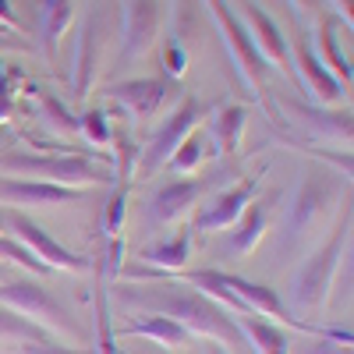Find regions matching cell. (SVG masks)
<instances>
[{"label":"cell","mask_w":354,"mask_h":354,"mask_svg":"<svg viewBox=\"0 0 354 354\" xmlns=\"http://www.w3.org/2000/svg\"><path fill=\"white\" fill-rule=\"evenodd\" d=\"M117 301H124L128 308H145L153 315H167L174 322L192 333L202 337L209 344L220 347H234V351H245V337L234 322V312L220 308L216 301H209L205 294H198L188 283H177V280H145V283H124L117 287Z\"/></svg>","instance_id":"1"},{"label":"cell","mask_w":354,"mask_h":354,"mask_svg":"<svg viewBox=\"0 0 354 354\" xmlns=\"http://www.w3.org/2000/svg\"><path fill=\"white\" fill-rule=\"evenodd\" d=\"M347 195H351L347 174L322 167L319 160L308 163V170L301 174L298 188H294V195L287 202V213H283V223L277 234V255L287 262L294 255H301L305 248H312L319 230L340 216V205Z\"/></svg>","instance_id":"2"},{"label":"cell","mask_w":354,"mask_h":354,"mask_svg":"<svg viewBox=\"0 0 354 354\" xmlns=\"http://www.w3.org/2000/svg\"><path fill=\"white\" fill-rule=\"evenodd\" d=\"M0 177H18V181H46L61 188H96L106 185L113 170L103 160L82 156V153H4L0 156Z\"/></svg>","instance_id":"3"},{"label":"cell","mask_w":354,"mask_h":354,"mask_svg":"<svg viewBox=\"0 0 354 354\" xmlns=\"http://www.w3.org/2000/svg\"><path fill=\"white\" fill-rule=\"evenodd\" d=\"M347 252H351V213H340L330 241L322 248H315L298 266V273H294V280H290V305L301 308V312H319L322 305H326Z\"/></svg>","instance_id":"4"},{"label":"cell","mask_w":354,"mask_h":354,"mask_svg":"<svg viewBox=\"0 0 354 354\" xmlns=\"http://www.w3.org/2000/svg\"><path fill=\"white\" fill-rule=\"evenodd\" d=\"M0 305L11 308L15 315L28 319L32 326H39L46 337H61L71 347H85V330L71 319V312L53 298V294L39 280H4L0 283Z\"/></svg>","instance_id":"5"},{"label":"cell","mask_w":354,"mask_h":354,"mask_svg":"<svg viewBox=\"0 0 354 354\" xmlns=\"http://www.w3.org/2000/svg\"><path fill=\"white\" fill-rule=\"evenodd\" d=\"M202 4H205V11H209L213 25H216V32H220V39H223V50H227V57H230L234 71H238L241 85L248 88L252 100L262 103V100H266V82H262V78H266V64H262V57H259L252 36L245 32L241 18L230 11L227 0H202Z\"/></svg>","instance_id":"6"},{"label":"cell","mask_w":354,"mask_h":354,"mask_svg":"<svg viewBox=\"0 0 354 354\" xmlns=\"http://www.w3.org/2000/svg\"><path fill=\"white\" fill-rule=\"evenodd\" d=\"M205 117H209V110H205L202 103H198V96H185L181 103H177L174 110H170V117L167 121L149 135V142L138 149V160H135V177H156L167 163H170V156L177 153V145H181Z\"/></svg>","instance_id":"7"},{"label":"cell","mask_w":354,"mask_h":354,"mask_svg":"<svg viewBox=\"0 0 354 354\" xmlns=\"http://www.w3.org/2000/svg\"><path fill=\"white\" fill-rule=\"evenodd\" d=\"M110 8H117V0H93L88 15L78 28V43H75V68H71V96L85 100L93 88L96 75H100V61L103 50L110 43L113 21H110Z\"/></svg>","instance_id":"8"},{"label":"cell","mask_w":354,"mask_h":354,"mask_svg":"<svg viewBox=\"0 0 354 354\" xmlns=\"http://www.w3.org/2000/svg\"><path fill=\"white\" fill-rule=\"evenodd\" d=\"M0 230L11 234L15 241H21L28 252H32L46 270H61V273H88L93 270V262L85 255H75L71 248H64L61 241L46 234V227H39L28 213H18V209H0Z\"/></svg>","instance_id":"9"},{"label":"cell","mask_w":354,"mask_h":354,"mask_svg":"<svg viewBox=\"0 0 354 354\" xmlns=\"http://www.w3.org/2000/svg\"><path fill=\"white\" fill-rule=\"evenodd\" d=\"M85 188H61L46 181H18V177H0V209H57V205H82Z\"/></svg>","instance_id":"10"},{"label":"cell","mask_w":354,"mask_h":354,"mask_svg":"<svg viewBox=\"0 0 354 354\" xmlns=\"http://www.w3.org/2000/svg\"><path fill=\"white\" fill-rule=\"evenodd\" d=\"M220 177H195V181H188V177H174V181L160 185L153 192V198L145 202V216H149L153 223H177V220H185L198 205V198L213 192V185L220 181Z\"/></svg>","instance_id":"11"},{"label":"cell","mask_w":354,"mask_h":354,"mask_svg":"<svg viewBox=\"0 0 354 354\" xmlns=\"http://www.w3.org/2000/svg\"><path fill=\"white\" fill-rule=\"evenodd\" d=\"M163 25L160 0H128L124 8V32H121V64L131 68L142 57H149Z\"/></svg>","instance_id":"12"},{"label":"cell","mask_w":354,"mask_h":354,"mask_svg":"<svg viewBox=\"0 0 354 354\" xmlns=\"http://www.w3.org/2000/svg\"><path fill=\"white\" fill-rule=\"evenodd\" d=\"M277 106H283L287 117L308 138H322V142H333V145H351V135H354L351 110H319V103L283 100V96H277Z\"/></svg>","instance_id":"13"},{"label":"cell","mask_w":354,"mask_h":354,"mask_svg":"<svg viewBox=\"0 0 354 354\" xmlns=\"http://www.w3.org/2000/svg\"><path fill=\"white\" fill-rule=\"evenodd\" d=\"M106 96L113 103H121L131 121H153L170 103L174 82H167V78H124V82L106 85Z\"/></svg>","instance_id":"14"},{"label":"cell","mask_w":354,"mask_h":354,"mask_svg":"<svg viewBox=\"0 0 354 354\" xmlns=\"http://www.w3.org/2000/svg\"><path fill=\"white\" fill-rule=\"evenodd\" d=\"M255 195H259V177H245V181L216 192V195L209 198V205H205V209H198L195 230H202V234L230 230L234 223L241 220V213L248 209V202H255Z\"/></svg>","instance_id":"15"},{"label":"cell","mask_w":354,"mask_h":354,"mask_svg":"<svg viewBox=\"0 0 354 354\" xmlns=\"http://www.w3.org/2000/svg\"><path fill=\"white\" fill-rule=\"evenodd\" d=\"M294 75H298V85L305 88V93L315 100V103H322V106H337V103H344V85L330 75V68L319 61V53L312 50V43H308V36H298V43H294Z\"/></svg>","instance_id":"16"},{"label":"cell","mask_w":354,"mask_h":354,"mask_svg":"<svg viewBox=\"0 0 354 354\" xmlns=\"http://www.w3.org/2000/svg\"><path fill=\"white\" fill-rule=\"evenodd\" d=\"M241 15H245V32L252 36V43H255V50H259V57H262V64H273L277 71H283V75H290L294 68H290V53H287V39L280 36V28H277V21L266 15L255 0H241Z\"/></svg>","instance_id":"17"},{"label":"cell","mask_w":354,"mask_h":354,"mask_svg":"<svg viewBox=\"0 0 354 354\" xmlns=\"http://www.w3.org/2000/svg\"><path fill=\"white\" fill-rule=\"evenodd\" d=\"M113 337L121 340V337H145V340H153L167 351H177V347H188L192 333L181 326V322H174L167 315H153V312H145V315H135L128 326L121 330H113Z\"/></svg>","instance_id":"18"},{"label":"cell","mask_w":354,"mask_h":354,"mask_svg":"<svg viewBox=\"0 0 354 354\" xmlns=\"http://www.w3.org/2000/svg\"><path fill=\"white\" fill-rule=\"evenodd\" d=\"M75 18V0H39V50L50 64H57L64 28Z\"/></svg>","instance_id":"19"},{"label":"cell","mask_w":354,"mask_h":354,"mask_svg":"<svg viewBox=\"0 0 354 354\" xmlns=\"http://www.w3.org/2000/svg\"><path fill=\"white\" fill-rule=\"evenodd\" d=\"M245 124H248L245 103H223V106L209 117V131H205V135H209V142H213V153H216V156H230V153L241 145Z\"/></svg>","instance_id":"20"},{"label":"cell","mask_w":354,"mask_h":354,"mask_svg":"<svg viewBox=\"0 0 354 354\" xmlns=\"http://www.w3.org/2000/svg\"><path fill=\"white\" fill-rule=\"evenodd\" d=\"M238 330L245 337V347H252V354H290V337L277 326V322L262 319V315H238Z\"/></svg>","instance_id":"21"},{"label":"cell","mask_w":354,"mask_h":354,"mask_svg":"<svg viewBox=\"0 0 354 354\" xmlns=\"http://www.w3.org/2000/svg\"><path fill=\"white\" fill-rule=\"evenodd\" d=\"M266 220H270V209H266L262 202H248V209L241 213V220L234 223L230 230V238L223 245L227 255H252L262 241V234H266Z\"/></svg>","instance_id":"22"},{"label":"cell","mask_w":354,"mask_h":354,"mask_svg":"<svg viewBox=\"0 0 354 354\" xmlns=\"http://www.w3.org/2000/svg\"><path fill=\"white\" fill-rule=\"evenodd\" d=\"M188 255H192V234L177 230V234H170V238H163L156 245H145L138 259L149 262V266H160V273H177V270H185Z\"/></svg>","instance_id":"23"},{"label":"cell","mask_w":354,"mask_h":354,"mask_svg":"<svg viewBox=\"0 0 354 354\" xmlns=\"http://www.w3.org/2000/svg\"><path fill=\"white\" fill-rule=\"evenodd\" d=\"M337 25H340L337 18H322V25H319V32H322V36H319V50H315V53H319V61L330 68V75H333L344 88H351V75H354V71H351V61L340 53Z\"/></svg>","instance_id":"24"},{"label":"cell","mask_w":354,"mask_h":354,"mask_svg":"<svg viewBox=\"0 0 354 354\" xmlns=\"http://www.w3.org/2000/svg\"><path fill=\"white\" fill-rule=\"evenodd\" d=\"M205 156H216V153H213V142H209V135H205L202 128H195L181 145H177V153L170 156V163H167L163 170H170V174H177V177H188V174H195V170L202 167Z\"/></svg>","instance_id":"25"},{"label":"cell","mask_w":354,"mask_h":354,"mask_svg":"<svg viewBox=\"0 0 354 354\" xmlns=\"http://www.w3.org/2000/svg\"><path fill=\"white\" fill-rule=\"evenodd\" d=\"M32 96H36V103H39L43 124H46L53 135H78V117H71L68 106L57 100L53 93H46V88H32Z\"/></svg>","instance_id":"26"},{"label":"cell","mask_w":354,"mask_h":354,"mask_svg":"<svg viewBox=\"0 0 354 354\" xmlns=\"http://www.w3.org/2000/svg\"><path fill=\"white\" fill-rule=\"evenodd\" d=\"M36 340H46V333L39 330V326H32L28 319H21V315H15L11 308H4L0 305V344H36Z\"/></svg>","instance_id":"27"},{"label":"cell","mask_w":354,"mask_h":354,"mask_svg":"<svg viewBox=\"0 0 354 354\" xmlns=\"http://www.w3.org/2000/svg\"><path fill=\"white\" fill-rule=\"evenodd\" d=\"M78 131H82L88 142H93V145H100V153L113 142V128H110V121H106V113H103V110H88V113H82V117H78Z\"/></svg>","instance_id":"28"},{"label":"cell","mask_w":354,"mask_h":354,"mask_svg":"<svg viewBox=\"0 0 354 354\" xmlns=\"http://www.w3.org/2000/svg\"><path fill=\"white\" fill-rule=\"evenodd\" d=\"M21 82L18 68H11L8 61H0V121L11 117V103H15V85Z\"/></svg>","instance_id":"29"},{"label":"cell","mask_w":354,"mask_h":354,"mask_svg":"<svg viewBox=\"0 0 354 354\" xmlns=\"http://www.w3.org/2000/svg\"><path fill=\"white\" fill-rule=\"evenodd\" d=\"M21 354H96V347H71V344L36 340V344H21Z\"/></svg>","instance_id":"30"},{"label":"cell","mask_w":354,"mask_h":354,"mask_svg":"<svg viewBox=\"0 0 354 354\" xmlns=\"http://www.w3.org/2000/svg\"><path fill=\"white\" fill-rule=\"evenodd\" d=\"M301 354H351V344L333 340V337H315L312 344H305Z\"/></svg>","instance_id":"31"},{"label":"cell","mask_w":354,"mask_h":354,"mask_svg":"<svg viewBox=\"0 0 354 354\" xmlns=\"http://www.w3.org/2000/svg\"><path fill=\"white\" fill-rule=\"evenodd\" d=\"M163 61H167V71L170 75H185V50L177 46V43H167V53H163Z\"/></svg>","instance_id":"32"},{"label":"cell","mask_w":354,"mask_h":354,"mask_svg":"<svg viewBox=\"0 0 354 354\" xmlns=\"http://www.w3.org/2000/svg\"><path fill=\"white\" fill-rule=\"evenodd\" d=\"M0 28H4V32H11V36L21 32V21H18V15L11 11L8 0H0Z\"/></svg>","instance_id":"33"},{"label":"cell","mask_w":354,"mask_h":354,"mask_svg":"<svg viewBox=\"0 0 354 354\" xmlns=\"http://www.w3.org/2000/svg\"><path fill=\"white\" fill-rule=\"evenodd\" d=\"M330 4L337 8L340 21H347V28H351V18H354V0H330Z\"/></svg>","instance_id":"34"},{"label":"cell","mask_w":354,"mask_h":354,"mask_svg":"<svg viewBox=\"0 0 354 354\" xmlns=\"http://www.w3.org/2000/svg\"><path fill=\"white\" fill-rule=\"evenodd\" d=\"M0 50H25L18 39H11V36H0Z\"/></svg>","instance_id":"35"},{"label":"cell","mask_w":354,"mask_h":354,"mask_svg":"<svg viewBox=\"0 0 354 354\" xmlns=\"http://www.w3.org/2000/svg\"><path fill=\"white\" fill-rule=\"evenodd\" d=\"M205 354H227V347H220V344H209V340H205Z\"/></svg>","instance_id":"36"},{"label":"cell","mask_w":354,"mask_h":354,"mask_svg":"<svg viewBox=\"0 0 354 354\" xmlns=\"http://www.w3.org/2000/svg\"><path fill=\"white\" fill-rule=\"evenodd\" d=\"M4 280H11V270H8L4 262H0V283H4Z\"/></svg>","instance_id":"37"},{"label":"cell","mask_w":354,"mask_h":354,"mask_svg":"<svg viewBox=\"0 0 354 354\" xmlns=\"http://www.w3.org/2000/svg\"><path fill=\"white\" fill-rule=\"evenodd\" d=\"M0 32H4V28H0Z\"/></svg>","instance_id":"38"}]
</instances>
